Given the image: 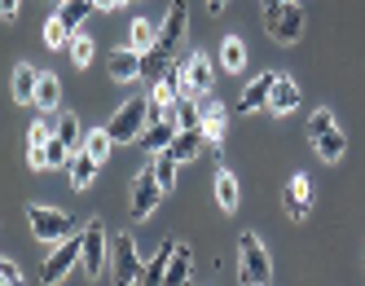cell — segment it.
Listing matches in <instances>:
<instances>
[{
    "label": "cell",
    "mask_w": 365,
    "mask_h": 286,
    "mask_svg": "<svg viewBox=\"0 0 365 286\" xmlns=\"http://www.w3.org/2000/svg\"><path fill=\"white\" fill-rule=\"evenodd\" d=\"M150 97H128L123 106L115 111V119L106 123L110 128V137H115V145H128V141H141V133L150 128Z\"/></svg>",
    "instance_id": "6da1fadb"
},
{
    "label": "cell",
    "mask_w": 365,
    "mask_h": 286,
    "mask_svg": "<svg viewBox=\"0 0 365 286\" xmlns=\"http://www.w3.org/2000/svg\"><path fill=\"white\" fill-rule=\"evenodd\" d=\"M238 277H242V286L273 282V260H269L264 242H259L255 233H242V238H238Z\"/></svg>",
    "instance_id": "7a4b0ae2"
},
{
    "label": "cell",
    "mask_w": 365,
    "mask_h": 286,
    "mask_svg": "<svg viewBox=\"0 0 365 286\" xmlns=\"http://www.w3.org/2000/svg\"><path fill=\"white\" fill-rule=\"evenodd\" d=\"M264 31L277 44H295L304 36V5L299 0H286V5H269L264 9Z\"/></svg>",
    "instance_id": "3957f363"
},
{
    "label": "cell",
    "mask_w": 365,
    "mask_h": 286,
    "mask_svg": "<svg viewBox=\"0 0 365 286\" xmlns=\"http://www.w3.org/2000/svg\"><path fill=\"white\" fill-rule=\"evenodd\" d=\"M27 220H31V233L40 242H62V238H71V233H80L75 229V216H66V212H58V207H27Z\"/></svg>",
    "instance_id": "277c9868"
},
{
    "label": "cell",
    "mask_w": 365,
    "mask_h": 286,
    "mask_svg": "<svg viewBox=\"0 0 365 286\" xmlns=\"http://www.w3.org/2000/svg\"><path fill=\"white\" fill-rule=\"evenodd\" d=\"M84 260V233H71V238L58 242V251L44 260V269H40V282H62L75 265Z\"/></svg>",
    "instance_id": "5b68a950"
},
{
    "label": "cell",
    "mask_w": 365,
    "mask_h": 286,
    "mask_svg": "<svg viewBox=\"0 0 365 286\" xmlns=\"http://www.w3.org/2000/svg\"><path fill=\"white\" fill-rule=\"evenodd\" d=\"M110 255H115V265H110L115 282H145V265H141V255H137L133 233H115Z\"/></svg>",
    "instance_id": "8992f818"
},
{
    "label": "cell",
    "mask_w": 365,
    "mask_h": 286,
    "mask_svg": "<svg viewBox=\"0 0 365 286\" xmlns=\"http://www.w3.org/2000/svg\"><path fill=\"white\" fill-rule=\"evenodd\" d=\"M163 194H168V190L159 185V176H154V168H145V172L133 180V220H150Z\"/></svg>",
    "instance_id": "52a82bcc"
},
{
    "label": "cell",
    "mask_w": 365,
    "mask_h": 286,
    "mask_svg": "<svg viewBox=\"0 0 365 286\" xmlns=\"http://www.w3.org/2000/svg\"><path fill=\"white\" fill-rule=\"evenodd\" d=\"M185 31H190V5H185V0H172L163 27H159V48L176 58V48H180V40H185Z\"/></svg>",
    "instance_id": "ba28073f"
},
{
    "label": "cell",
    "mask_w": 365,
    "mask_h": 286,
    "mask_svg": "<svg viewBox=\"0 0 365 286\" xmlns=\"http://www.w3.org/2000/svg\"><path fill=\"white\" fill-rule=\"evenodd\" d=\"M84 273L88 277H101L106 273V229H101V220H88L84 225Z\"/></svg>",
    "instance_id": "9c48e42d"
},
{
    "label": "cell",
    "mask_w": 365,
    "mask_h": 286,
    "mask_svg": "<svg viewBox=\"0 0 365 286\" xmlns=\"http://www.w3.org/2000/svg\"><path fill=\"white\" fill-rule=\"evenodd\" d=\"M282 207H286V216H291V220H308V212H312V185H308L304 172H295L291 180H286Z\"/></svg>",
    "instance_id": "30bf717a"
},
{
    "label": "cell",
    "mask_w": 365,
    "mask_h": 286,
    "mask_svg": "<svg viewBox=\"0 0 365 286\" xmlns=\"http://www.w3.org/2000/svg\"><path fill=\"white\" fill-rule=\"evenodd\" d=\"M212 58L207 53H190L185 58V97H202V93H212Z\"/></svg>",
    "instance_id": "8fae6325"
},
{
    "label": "cell",
    "mask_w": 365,
    "mask_h": 286,
    "mask_svg": "<svg viewBox=\"0 0 365 286\" xmlns=\"http://www.w3.org/2000/svg\"><path fill=\"white\" fill-rule=\"evenodd\" d=\"M180 133V123L172 119V115H163V119H150V128L141 133V150L145 154H163L168 145H172V137Z\"/></svg>",
    "instance_id": "7c38bea8"
},
{
    "label": "cell",
    "mask_w": 365,
    "mask_h": 286,
    "mask_svg": "<svg viewBox=\"0 0 365 286\" xmlns=\"http://www.w3.org/2000/svg\"><path fill=\"white\" fill-rule=\"evenodd\" d=\"M273 84H277V71L255 75V80L242 88V97H238V111H264V106H269V93H273Z\"/></svg>",
    "instance_id": "4fadbf2b"
},
{
    "label": "cell",
    "mask_w": 365,
    "mask_h": 286,
    "mask_svg": "<svg viewBox=\"0 0 365 286\" xmlns=\"http://www.w3.org/2000/svg\"><path fill=\"white\" fill-rule=\"evenodd\" d=\"M36 88H40V71H36L31 62H18V66H14V80H9L14 101H22V106H36Z\"/></svg>",
    "instance_id": "5bb4252c"
},
{
    "label": "cell",
    "mask_w": 365,
    "mask_h": 286,
    "mask_svg": "<svg viewBox=\"0 0 365 286\" xmlns=\"http://www.w3.org/2000/svg\"><path fill=\"white\" fill-rule=\"evenodd\" d=\"M202 145H207L202 128H180V133L172 137V145H168V154H172L176 163H194L198 154H202Z\"/></svg>",
    "instance_id": "9a60e30c"
},
{
    "label": "cell",
    "mask_w": 365,
    "mask_h": 286,
    "mask_svg": "<svg viewBox=\"0 0 365 286\" xmlns=\"http://www.w3.org/2000/svg\"><path fill=\"white\" fill-rule=\"evenodd\" d=\"M106 71L115 75L119 84H128V80H141V53H137L133 44H128V48H115V53L106 58Z\"/></svg>",
    "instance_id": "2e32d148"
},
{
    "label": "cell",
    "mask_w": 365,
    "mask_h": 286,
    "mask_svg": "<svg viewBox=\"0 0 365 286\" xmlns=\"http://www.w3.org/2000/svg\"><path fill=\"white\" fill-rule=\"evenodd\" d=\"M299 106V84L291 80V75H277V84H273V93H269V115H291Z\"/></svg>",
    "instance_id": "e0dca14e"
},
{
    "label": "cell",
    "mask_w": 365,
    "mask_h": 286,
    "mask_svg": "<svg viewBox=\"0 0 365 286\" xmlns=\"http://www.w3.org/2000/svg\"><path fill=\"white\" fill-rule=\"evenodd\" d=\"M97 168H101V163L80 145V150L71 154V168H66V172H71V185H75V190H88V185H93V176H97Z\"/></svg>",
    "instance_id": "ac0fdd59"
},
{
    "label": "cell",
    "mask_w": 365,
    "mask_h": 286,
    "mask_svg": "<svg viewBox=\"0 0 365 286\" xmlns=\"http://www.w3.org/2000/svg\"><path fill=\"white\" fill-rule=\"evenodd\" d=\"M202 137L207 141H212V145H220L225 141V128H229V119H225V106H220V101H207V106H202Z\"/></svg>",
    "instance_id": "d6986e66"
},
{
    "label": "cell",
    "mask_w": 365,
    "mask_h": 286,
    "mask_svg": "<svg viewBox=\"0 0 365 286\" xmlns=\"http://www.w3.org/2000/svg\"><path fill=\"white\" fill-rule=\"evenodd\" d=\"M216 203H220V212H238V203H242L238 176H233L229 168H220V172H216Z\"/></svg>",
    "instance_id": "ffe728a7"
},
{
    "label": "cell",
    "mask_w": 365,
    "mask_h": 286,
    "mask_svg": "<svg viewBox=\"0 0 365 286\" xmlns=\"http://www.w3.org/2000/svg\"><path fill=\"white\" fill-rule=\"evenodd\" d=\"M312 150H317L326 163H339V159H344V150H348V137H344V128L334 123L330 133H322L317 141H312Z\"/></svg>",
    "instance_id": "44dd1931"
},
{
    "label": "cell",
    "mask_w": 365,
    "mask_h": 286,
    "mask_svg": "<svg viewBox=\"0 0 365 286\" xmlns=\"http://www.w3.org/2000/svg\"><path fill=\"white\" fill-rule=\"evenodd\" d=\"M194 277V251L185 242H176V255H172V265H168V286H180V282H190Z\"/></svg>",
    "instance_id": "7402d4cb"
},
{
    "label": "cell",
    "mask_w": 365,
    "mask_h": 286,
    "mask_svg": "<svg viewBox=\"0 0 365 286\" xmlns=\"http://www.w3.org/2000/svg\"><path fill=\"white\" fill-rule=\"evenodd\" d=\"M172 255H176V238H168V242H163L159 251L150 255V265H145V282H150V286L168 277V265H172Z\"/></svg>",
    "instance_id": "603a6c76"
},
{
    "label": "cell",
    "mask_w": 365,
    "mask_h": 286,
    "mask_svg": "<svg viewBox=\"0 0 365 286\" xmlns=\"http://www.w3.org/2000/svg\"><path fill=\"white\" fill-rule=\"evenodd\" d=\"M58 101H62V84H58V75L40 71V88H36V111H58Z\"/></svg>",
    "instance_id": "cb8c5ba5"
},
{
    "label": "cell",
    "mask_w": 365,
    "mask_h": 286,
    "mask_svg": "<svg viewBox=\"0 0 365 286\" xmlns=\"http://www.w3.org/2000/svg\"><path fill=\"white\" fill-rule=\"evenodd\" d=\"M128 44H133L137 53H150V48L159 44V27H154V22H145V18H137L133 27H128Z\"/></svg>",
    "instance_id": "d4e9b609"
},
{
    "label": "cell",
    "mask_w": 365,
    "mask_h": 286,
    "mask_svg": "<svg viewBox=\"0 0 365 286\" xmlns=\"http://www.w3.org/2000/svg\"><path fill=\"white\" fill-rule=\"evenodd\" d=\"M172 62H176V58H172V53H163V48L154 44L150 53H141V75H145V80H163V75L172 71Z\"/></svg>",
    "instance_id": "484cf974"
},
{
    "label": "cell",
    "mask_w": 365,
    "mask_h": 286,
    "mask_svg": "<svg viewBox=\"0 0 365 286\" xmlns=\"http://www.w3.org/2000/svg\"><path fill=\"white\" fill-rule=\"evenodd\" d=\"M168 115H172V119H176L180 128H198V123H202V106H198L194 97H176Z\"/></svg>",
    "instance_id": "4316f807"
},
{
    "label": "cell",
    "mask_w": 365,
    "mask_h": 286,
    "mask_svg": "<svg viewBox=\"0 0 365 286\" xmlns=\"http://www.w3.org/2000/svg\"><path fill=\"white\" fill-rule=\"evenodd\" d=\"M53 137H58V119L48 115V111H44V115H36V119H31V128H27V145H48Z\"/></svg>",
    "instance_id": "83f0119b"
},
{
    "label": "cell",
    "mask_w": 365,
    "mask_h": 286,
    "mask_svg": "<svg viewBox=\"0 0 365 286\" xmlns=\"http://www.w3.org/2000/svg\"><path fill=\"white\" fill-rule=\"evenodd\" d=\"M220 66L225 71H242L247 66V44L238 36H225V44H220Z\"/></svg>",
    "instance_id": "f1b7e54d"
},
{
    "label": "cell",
    "mask_w": 365,
    "mask_h": 286,
    "mask_svg": "<svg viewBox=\"0 0 365 286\" xmlns=\"http://www.w3.org/2000/svg\"><path fill=\"white\" fill-rule=\"evenodd\" d=\"M93 9H97L93 0H62V9H58V18L66 22L71 31H80V22H84V18H88Z\"/></svg>",
    "instance_id": "f546056e"
},
{
    "label": "cell",
    "mask_w": 365,
    "mask_h": 286,
    "mask_svg": "<svg viewBox=\"0 0 365 286\" xmlns=\"http://www.w3.org/2000/svg\"><path fill=\"white\" fill-rule=\"evenodd\" d=\"M110 145H115V137H110V128H93V133L84 137V150L93 154L97 163H106V159H110Z\"/></svg>",
    "instance_id": "4dcf8cb0"
},
{
    "label": "cell",
    "mask_w": 365,
    "mask_h": 286,
    "mask_svg": "<svg viewBox=\"0 0 365 286\" xmlns=\"http://www.w3.org/2000/svg\"><path fill=\"white\" fill-rule=\"evenodd\" d=\"M58 137H62L66 145H75V150L84 145V137H88V133H80V115H75V111L58 115Z\"/></svg>",
    "instance_id": "1f68e13d"
},
{
    "label": "cell",
    "mask_w": 365,
    "mask_h": 286,
    "mask_svg": "<svg viewBox=\"0 0 365 286\" xmlns=\"http://www.w3.org/2000/svg\"><path fill=\"white\" fill-rule=\"evenodd\" d=\"M71 36H75V31L66 27V22H62L58 14L44 22V44H48V48H71Z\"/></svg>",
    "instance_id": "d6a6232c"
},
{
    "label": "cell",
    "mask_w": 365,
    "mask_h": 286,
    "mask_svg": "<svg viewBox=\"0 0 365 286\" xmlns=\"http://www.w3.org/2000/svg\"><path fill=\"white\" fill-rule=\"evenodd\" d=\"M150 168H154V176H159V185H163V190H176V168H180V163L172 159L168 150H163V154H154V163H150Z\"/></svg>",
    "instance_id": "836d02e7"
},
{
    "label": "cell",
    "mask_w": 365,
    "mask_h": 286,
    "mask_svg": "<svg viewBox=\"0 0 365 286\" xmlns=\"http://www.w3.org/2000/svg\"><path fill=\"white\" fill-rule=\"evenodd\" d=\"M93 53H97V44H93V36H84V31H75V36H71V62H75V66H88V62H93Z\"/></svg>",
    "instance_id": "e575fe53"
},
{
    "label": "cell",
    "mask_w": 365,
    "mask_h": 286,
    "mask_svg": "<svg viewBox=\"0 0 365 286\" xmlns=\"http://www.w3.org/2000/svg\"><path fill=\"white\" fill-rule=\"evenodd\" d=\"M330 128H334V111H312V119H308V141H317L322 133H330Z\"/></svg>",
    "instance_id": "d590c367"
},
{
    "label": "cell",
    "mask_w": 365,
    "mask_h": 286,
    "mask_svg": "<svg viewBox=\"0 0 365 286\" xmlns=\"http://www.w3.org/2000/svg\"><path fill=\"white\" fill-rule=\"evenodd\" d=\"M71 154H75V145L53 137V141H48V168H71Z\"/></svg>",
    "instance_id": "8d00e7d4"
},
{
    "label": "cell",
    "mask_w": 365,
    "mask_h": 286,
    "mask_svg": "<svg viewBox=\"0 0 365 286\" xmlns=\"http://www.w3.org/2000/svg\"><path fill=\"white\" fill-rule=\"evenodd\" d=\"M0 277H5V282H22V269L14 265V260H0Z\"/></svg>",
    "instance_id": "74e56055"
},
{
    "label": "cell",
    "mask_w": 365,
    "mask_h": 286,
    "mask_svg": "<svg viewBox=\"0 0 365 286\" xmlns=\"http://www.w3.org/2000/svg\"><path fill=\"white\" fill-rule=\"evenodd\" d=\"M18 5H22V0H0V14H5V22L18 18Z\"/></svg>",
    "instance_id": "f35d334b"
},
{
    "label": "cell",
    "mask_w": 365,
    "mask_h": 286,
    "mask_svg": "<svg viewBox=\"0 0 365 286\" xmlns=\"http://www.w3.org/2000/svg\"><path fill=\"white\" fill-rule=\"evenodd\" d=\"M97 9H119V0H93Z\"/></svg>",
    "instance_id": "ab89813d"
},
{
    "label": "cell",
    "mask_w": 365,
    "mask_h": 286,
    "mask_svg": "<svg viewBox=\"0 0 365 286\" xmlns=\"http://www.w3.org/2000/svg\"><path fill=\"white\" fill-rule=\"evenodd\" d=\"M207 5H212V14H225V5H229V0H207Z\"/></svg>",
    "instance_id": "60d3db41"
},
{
    "label": "cell",
    "mask_w": 365,
    "mask_h": 286,
    "mask_svg": "<svg viewBox=\"0 0 365 286\" xmlns=\"http://www.w3.org/2000/svg\"><path fill=\"white\" fill-rule=\"evenodd\" d=\"M269 5H286V0H264V9H269Z\"/></svg>",
    "instance_id": "b9f144b4"
}]
</instances>
